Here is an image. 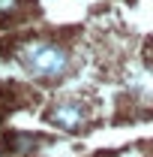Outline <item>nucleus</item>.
Returning a JSON list of instances; mask_svg holds the SVG:
<instances>
[{"instance_id": "20e7f679", "label": "nucleus", "mask_w": 153, "mask_h": 157, "mask_svg": "<svg viewBox=\"0 0 153 157\" xmlns=\"http://www.w3.org/2000/svg\"><path fill=\"white\" fill-rule=\"evenodd\" d=\"M3 157H18V154H3Z\"/></svg>"}, {"instance_id": "f03ea898", "label": "nucleus", "mask_w": 153, "mask_h": 157, "mask_svg": "<svg viewBox=\"0 0 153 157\" xmlns=\"http://www.w3.org/2000/svg\"><path fill=\"white\" fill-rule=\"evenodd\" d=\"M42 121L60 133H84L93 124V109L84 97H57L45 106Z\"/></svg>"}, {"instance_id": "7ed1b4c3", "label": "nucleus", "mask_w": 153, "mask_h": 157, "mask_svg": "<svg viewBox=\"0 0 153 157\" xmlns=\"http://www.w3.org/2000/svg\"><path fill=\"white\" fill-rule=\"evenodd\" d=\"M30 0H0V24H15L27 15Z\"/></svg>"}, {"instance_id": "f257e3e1", "label": "nucleus", "mask_w": 153, "mask_h": 157, "mask_svg": "<svg viewBox=\"0 0 153 157\" xmlns=\"http://www.w3.org/2000/svg\"><path fill=\"white\" fill-rule=\"evenodd\" d=\"M15 60L24 70V76L39 85H60L72 76L75 55L72 48L54 36H30L15 48Z\"/></svg>"}]
</instances>
